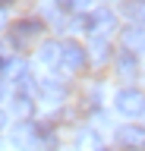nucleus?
Wrapping results in <instances>:
<instances>
[{"mask_svg":"<svg viewBox=\"0 0 145 151\" xmlns=\"http://www.w3.org/2000/svg\"><path fill=\"white\" fill-rule=\"evenodd\" d=\"M44 98H54V101H60V98H63V88H60V85H44Z\"/></svg>","mask_w":145,"mask_h":151,"instance_id":"nucleus-9","label":"nucleus"},{"mask_svg":"<svg viewBox=\"0 0 145 151\" xmlns=\"http://www.w3.org/2000/svg\"><path fill=\"white\" fill-rule=\"evenodd\" d=\"M16 113H32V104H29V98H16Z\"/></svg>","mask_w":145,"mask_h":151,"instance_id":"nucleus-10","label":"nucleus"},{"mask_svg":"<svg viewBox=\"0 0 145 151\" xmlns=\"http://www.w3.org/2000/svg\"><path fill=\"white\" fill-rule=\"evenodd\" d=\"M0 126H3V113H0Z\"/></svg>","mask_w":145,"mask_h":151,"instance_id":"nucleus-11","label":"nucleus"},{"mask_svg":"<svg viewBox=\"0 0 145 151\" xmlns=\"http://www.w3.org/2000/svg\"><path fill=\"white\" fill-rule=\"evenodd\" d=\"M117 110L123 116H142L145 113V94L139 88H123L117 91Z\"/></svg>","mask_w":145,"mask_h":151,"instance_id":"nucleus-1","label":"nucleus"},{"mask_svg":"<svg viewBox=\"0 0 145 151\" xmlns=\"http://www.w3.org/2000/svg\"><path fill=\"white\" fill-rule=\"evenodd\" d=\"M117 69H120V76H123V79H133V76H136V57H133V50H123V54H120Z\"/></svg>","mask_w":145,"mask_h":151,"instance_id":"nucleus-6","label":"nucleus"},{"mask_svg":"<svg viewBox=\"0 0 145 151\" xmlns=\"http://www.w3.org/2000/svg\"><path fill=\"white\" fill-rule=\"evenodd\" d=\"M63 63H66L69 69H82V63H85L82 47L79 44H63Z\"/></svg>","mask_w":145,"mask_h":151,"instance_id":"nucleus-5","label":"nucleus"},{"mask_svg":"<svg viewBox=\"0 0 145 151\" xmlns=\"http://www.w3.org/2000/svg\"><path fill=\"white\" fill-rule=\"evenodd\" d=\"M98 151H107V148H98Z\"/></svg>","mask_w":145,"mask_h":151,"instance_id":"nucleus-12","label":"nucleus"},{"mask_svg":"<svg viewBox=\"0 0 145 151\" xmlns=\"http://www.w3.org/2000/svg\"><path fill=\"white\" fill-rule=\"evenodd\" d=\"M126 16L145 25V0H133V3H126Z\"/></svg>","mask_w":145,"mask_h":151,"instance_id":"nucleus-7","label":"nucleus"},{"mask_svg":"<svg viewBox=\"0 0 145 151\" xmlns=\"http://www.w3.org/2000/svg\"><path fill=\"white\" fill-rule=\"evenodd\" d=\"M92 22H95L101 32H110V28H114V16H110L107 9H98L95 16H92Z\"/></svg>","mask_w":145,"mask_h":151,"instance_id":"nucleus-8","label":"nucleus"},{"mask_svg":"<svg viewBox=\"0 0 145 151\" xmlns=\"http://www.w3.org/2000/svg\"><path fill=\"white\" fill-rule=\"evenodd\" d=\"M13 145L22 151H32V148H38V129L32 126V123H19L16 129H13Z\"/></svg>","mask_w":145,"mask_h":151,"instance_id":"nucleus-3","label":"nucleus"},{"mask_svg":"<svg viewBox=\"0 0 145 151\" xmlns=\"http://www.w3.org/2000/svg\"><path fill=\"white\" fill-rule=\"evenodd\" d=\"M117 142L123 151H145V126H123L117 132Z\"/></svg>","mask_w":145,"mask_h":151,"instance_id":"nucleus-2","label":"nucleus"},{"mask_svg":"<svg viewBox=\"0 0 145 151\" xmlns=\"http://www.w3.org/2000/svg\"><path fill=\"white\" fill-rule=\"evenodd\" d=\"M123 44H126V50H133V54H142V50H145V25L123 28Z\"/></svg>","mask_w":145,"mask_h":151,"instance_id":"nucleus-4","label":"nucleus"}]
</instances>
